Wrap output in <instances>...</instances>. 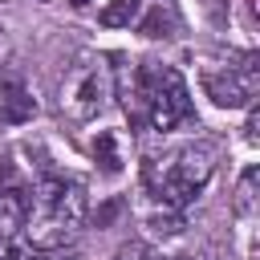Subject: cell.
<instances>
[{"instance_id":"obj_1","label":"cell","mask_w":260,"mask_h":260,"mask_svg":"<svg viewBox=\"0 0 260 260\" xmlns=\"http://www.w3.org/2000/svg\"><path fill=\"white\" fill-rule=\"evenodd\" d=\"M85 223V191L77 183H65L57 175H45L37 183L32 207H28V236L37 248H53L77 236V228Z\"/></svg>"},{"instance_id":"obj_2","label":"cell","mask_w":260,"mask_h":260,"mask_svg":"<svg viewBox=\"0 0 260 260\" xmlns=\"http://www.w3.org/2000/svg\"><path fill=\"white\" fill-rule=\"evenodd\" d=\"M126 110L146 114V122L154 130H175L195 118L187 81L171 65H142L134 73V98H126Z\"/></svg>"},{"instance_id":"obj_3","label":"cell","mask_w":260,"mask_h":260,"mask_svg":"<svg viewBox=\"0 0 260 260\" xmlns=\"http://www.w3.org/2000/svg\"><path fill=\"white\" fill-rule=\"evenodd\" d=\"M211 158H215L211 146H183V150L162 167V179H150L154 195H158L167 207H187V203L199 195V187L207 183Z\"/></svg>"},{"instance_id":"obj_4","label":"cell","mask_w":260,"mask_h":260,"mask_svg":"<svg viewBox=\"0 0 260 260\" xmlns=\"http://www.w3.org/2000/svg\"><path fill=\"white\" fill-rule=\"evenodd\" d=\"M106 98H110V73L98 57H81L65 85H61V110L73 118V122H89L106 110Z\"/></svg>"},{"instance_id":"obj_5","label":"cell","mask_w":260,"mask_h":260,"mask_svg":"<svg viewBox=\"0 0 260 260\" xmlns=\"http://www.w3.org/2000/svg\"><path fill=\"white\" fill-rule=\"evenodd\" d=\"M203 89L215 106H228V110H240L252 102L256 93V69H228V73H203Z\"/></svg>"},{"instance_id":"obj_6","label":"cell","mask_w":260,"mask_h":260,"mask_svg":"<svg viewBox=\"0 0 260 260\" xmlns=\"http://www.w3.org/2000/svg\"><path fill=\"white\" fill-rule=\"evenodd\" d=\"M28 207H32V199L20 191V187H0V240H8V236H16L20 228H24V219H28Z\"/></svg>"},{"instance_id":"obj_7","label":"cell","mask_w":260,"mask_h":260,"mask_svg":"<svg viewBox=\"0 0 260 260\" xmlns=\"http://www.w3.org/2000/svg\"><path fill=\"white\" fill-rule=\"evenodd\" d=\"M32 114H37V102H32L24 89L12 85V89L4 93V102H0V118H4V122H24V118H32Z\"/></svg>"},{"instance_id":"obj_8","label":"cell","mask_w":260,"mask_h":260,"mask_svg":"<svg viewBox=\"0 0 260 260\" xmlns=\"http://www.w3.org/2000/svg\"><path fill=\"white\" fill-rule=\"evenodd\" d=\"M93 158L102 162V171H106V175H118V171H122V154H118V138H114L110 130H102V134L93 138Z\"/></svg>"},{"instance_id":"obj_9","label":"cell","mask_w":260,"mask_h":260,"mask_svg":"<svg viewBox=\"0 0 260 260\" xmlns=\"http://www.w3.org/2000/svg\"><path fill=\"white\" fill-rule=\"evenodd\" d=\"M138 12H142V0H110L102 8V24L106 28H122V24L138 20Z\"/></svg>"},{"instance_id":"obj_10","label":"cell","mask_w":260,"mask_h":260,"mask_svg":"<svg viewBox=\"0 0 260 260\" xmlns=\"http://www.w3.org/2000/svg\"><path fill=\"white\" fill-rule=\"evenodd\" d=\"M236 215H252L256 211V167L252 171H244V179H240V187H236Z\"/></svg>"},{"instance_id":"obj_11","label":"cell","mask_w":260,"mask_h":260,"mask_svg":"<svg viewBox=\"0 0 260 260\" xmlns=\"http://www.w3.org/2000/svg\"><path fill=\"white\" fill-rule=\"evenodd\" d=\"M0 260H49V252L45 248H37V244H0Z\"/></svg>"},{"instance_id":"obj_12","label":"cell","mask_w":260,"mask_h":260,"mask_svg":"<svg viewBox=\"0 0 260 260\" xmlns=\"http://www.w3.org/2000/svg\"><path fill=\"white\" fill-rule=\"evenodd\" d=\"M167 28H171V16H162V8H154V12L142 20V32H146V37H167Z\"/></svg>"},{"instance_id":"obj_13","label":"cell","mask_w":260,"mask_h":260,"mask_svg":"<svg viewBox=\"0 0 260 260\" xmlns=\"http://www.w3.org/2000/svg\"><path fill=\"white\" fill-rule=\"evenodd\" d=\"M118 260H154V252L146 244H122L118 248Z\"/></svg>"},{"instance_id":"obj_14","label":"cell","mask_w":260,"mask_h":260,"mask_svg":"<svg viewBox=\"0 0 260 260\" xmlns=\"http://www.w3.org/2000/svg\"><path fill=\"white\" fill-rule=\"evenodd\" d=\"M248 142H260V118H256V110L248 114Z\"/></svg>"},{"instance_id":"obj_15","label":"cell","mask_w":260,"mask_h":260,"mask_svg":"<svg viewBox=\"0 0 260 260\" xmlns=\"http://www.w3.org/2000/svg\"><path fill=\"white\" fill-rule=\"evenodd\" d=\"M69 4H77V8H85V4H89V0H69Z\"/></svg>"}]
</instances>
